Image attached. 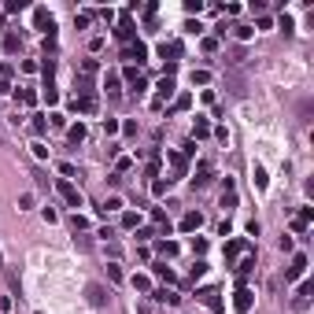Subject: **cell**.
I'll list each match as a JSON object with an SVG mask.
<instances>
[{
	"mask_svg": "<svg viewBox=\"0 0 314 314\" xmlns=\"http://www.w3.org/2000/svg\"><path fill=\"white\" fill-rule=\"evenodd\" d=\"M56 192H59V196H63L70 207H82V192H78L74 185L67 181V178H59V181H56Z\"/></svg>",
	"mask_w": 314,
	"mask_h": 314,
	"instance_id": "6da1fadb",
	"label": "cell"
},
{
	"mask_svg": "<svg viewBox=\"0 0 314 314\" xmlns=\"http://www.w3.org/2000/svg\"><path fill=\"white\" fill-rule=\"evenodd\" d=\"M122 56H126V59H137V63H144V59H148V45H144V41H130V45L122 48Z\"/></svg>",
	"mask_w": 314,
	"mask_h": 314,
	"instance_id": "7a4b0ae2",
	"label": "cell"
},
{
	"mask_svg": "<svg viewBox=\"0 0 314 314\" xmlns=\"http://www.w3.org/2000/svg\"><path fill=\"white\" fill-rule=\"evenodd\" d=\"M307 273V255H292V266L285 270V281H299Z\"/></svg>",
	"mask_w": 314,
	"mask_h": 314,
	"instance_id": "3957f363",
	"label": "cell"
},
{
	"mask_svg": "<svg viewBox=\"0 0 314 314\" xmlns=\"http://www.w3.org/2000/svg\"><path fill=\"white\" fill-rule=\"evenodd\" d=\"M251 296H255V292L244 289V285L237 289V296H233V307H237V314H248V311H251Z\"/></svg>",
	"mask_w": 314,
	"mask_h": 314,
	"instance_id": "277c9868",
	"label": "cell"
},
{
	"mask_svg": "<svg viewBox=\"0 0 314 314\" xmlns=\"http://www.w3.org/2000/svg\"><path fill=\"white\" fill-rule=\"evenodd\" d=\"M33 22H37V30H48V33H52L56 19H52V11H48V8H37V11H33Z\"/></svg>",
	"mask_w": 314,
	"mask_h": 314,
	"instance_id": "5b68a950",
	"label": "cell"
},
{
	"mask_svg": "<svg viewBox=\"0 0 314 314\" xmlns=\"http://www.w3.org/2000/svg\"><path fill=\"white\" fill-rule=\"evenodd\" d=\"M115 37H118V41H126V45L133 41V19H130V11H126V15H122V22H118Z\"/></svg>",
	"mask_w": 314,
	"mask_h": 314,
	"instance_id": "8992f818",
	"label": "cell"
},
{
	"mask_svg": "<svg viewBox=\"0 0 314 314\" xmlns=\"http://www.w3.org/2000/svg\"><path fill=\"white\" fill-rule=\"evenodd\" d=\"M311 218H314V207H303V211H299V215L292 218V229H296V233H303L307 225H311Z\"/></svg>",
	"mask_w": 314,
	"mask_h": 314,
	"instance_id": "52a82bcc",
	"label": "cell"
},
{
	"mask_svg": "<svg viewBox=\"0 0 314 314\" xmlns=\"http://www.w3.org/2000/svg\"><path fill=\"white\" fill-rule=\"evenodd\" d=\"M200 225H203V215H200V211H189V215L181 218V229H185V233H196Z\"/></svg>",
	"mask_w": 314,
	"mask_h": 314,
	"instance_id": "ba28073f",
	"label": "cell"
},
{
	"mask_svg": "<svg viewBox=\"0 0 314 314\" xmlns=\"http://www.w3.org/2000/svg\"><path fill=\"white\" fill-rule=\"evenodd\" d=\"M74 111L92 115V111H96V96H74Z\"/></svg>",
	"mask_w": 314,
	"mask_h": 314,
	"instance_id": "9c48e42d",
	"label": "cell"
},
{
	"mask_svg": "<svg viewBox=\"0 0 314 314\" xmlns=\"http://www.w3.org/2000/svg\"><path fill=\"white\" fill-rule=\"evenodd\" d=\"M200 299H203V303L211 307V311H222V299H218V289H203V292H200Z\"/></svg>",
	"mask_w": 314,
	"mask_h": 314,
	"instance_id": "30bf717a",
	"label": "cell"
},
{
	"mask_svg": "<svg viewBox=\"0 0 314 314\" xmlns=\"http://www.w3.org/2000/svg\"><path fill=\"white\" fill-rule=\"evenodd\" d=\"M85 292H89V303H92V307H104V303H108V296H104V289H100V285H89Z\"/></svg>",
	"mask_w": 314,
	"mask_h": 314,
	"instance_id": "8fae6325",
	"label": "cell"
},
{
	"mask_svg": "<svg viewBox=\"0 0 314 314\" xmlns=\"http://www.w3.org/2000/svg\"><path fill=\"white\" fill-rule=\"evenodd\" d=\"M222 207H237V189H233L229 178H225V189H222Z\"/></svg>",
	"mask_w": 314,
	"mask_h": 314,
	"instance_id": "7c38bea8",
	"label": "cell"
},
{
	"mask_svg": "<svg viewBox=\"0 0 314 314\" xmlns=\"http://www.w3.org/2000/svg\"><path fill=\"white\" fill-rule=\"evenodd\" d=\"M174 96V78H163V82H159V100L156 104H163V100H170Z\"/></svg>",
	"mask_w": 314,
	"mask_h": 314,
	"instance_id": "4fadbf2b",
	"label": "cell"
},
{
	"mask_svg": "<svg viewBox=\"0 0 314 314\" xmlns=\"http://www.w3.org/2000/svg\"><path fill=\"white\" fill-rule=\"evenodd\" d=\"M67 137H70V144H82V141H85V126H82V122L70 126V130H67Z\"/></svg>",
	"mask_w": 314,
	"mask_h": 314,
	"instance_id": "5bb4252c",
	"label": "cell"
},
{
	"mask_svg": "<svg viewBox=\"0 0 314 314\" xmlns=\"http://www.w3.org/2000/svg\"><path fill=\"white\" fill-rule=\"evenodd\" d=\"M170 163H174V174L181 178V174H185V166H189V156H181V152H178V156H170Z\"/></svg>",
	"mask_w": 314,
	"mask_h": 314,
	"instance_id": "9a60e30c",
	"label": "cell"
},
{
	"mask_svg": "<svg viewBox=\"0 0 314 314\" xmlns=\"http://www.w3.org/2000/svg\"><path fill=\"white\" fill-rule=\"evenodd\" d=\"M251 178H255V185H259V189L266 192V185H270V178H266V170H263V166H259V163H255V170H251Z\"/></svg>",
	"mask_w": 314,
	"mask_h": 314,
	"instance_id": "2e32d148",
	"label": "cell"
},
{
	"mask_svg": "<svg viewBox=\"0 0 314 314\" xmlns=\"http://www.w3.org/2000/svg\"><path fill=\"white\" fill-rule=\"evenodd\" d=\"M311 292H314V285H311V281H303V285H299V296H296V307H307V296H311Z\"/></svg>",
	"mask_w": 314,
	"mask_h": 314,
	"instance_id": "e0dca14e",
	"label": "cell"
},
{
	"mask_svg": "<svg viewBox=\"0 0 314 314\" xmlns=\"http://www.w3.org/2000/svg\"><path fill=\"white\" fill-rule=\"evenodd\" d=\"M240 251H244V240H229V244H225V259H237Z\"/></svg>",
	"mask_w": 314,
	"mask_h": 314,
	"instance_id": "ac0fdd59",
	"label": "cell"
},
{
	"mask_svg": "<svg viewBox=\"0 0 314 314\" xmlns=\"http://www.w3.org/2000/svg\"><path fill=\"white\" fill-rule=\"evenodd\" d=\"M211 133V122L207 118H196V126H192V137H207Z\"/></svg>",
	"mask_w": 314,
	"mask_h": 314,
	"instance_id": "d6986e66",
	"label": "cell"
},
{
	"mask_svg": "<svg viewBox=\"0 0 314 314\" xmlns=\"http://www.w3.org/2000/svg\"><path fill=\"white\" fill-rule=\"evenodd\" d=\"M108 281H111V285L122 281V266H118V263H108Z\"/></svg>",
	"mask_w": 314,
	"mask_h": 314,
	"instance_id": "ffe728a7",
	"label": "cell"
},
{
	"mask_svg": "<svg viewBox=\"0 0 314 314\" xmlns=\"http://www.w3.org/2000/svg\"><path fill=\"white\" fill-rule=\"evenodd\" d=\"M251 270H255V255H248V259H244V263L237 266V273H240V277H248Z\"/></svg>",
	"mask_w": 314,
	"mask_h": 314,
	"instance_id": "44dd1931",
	"label": "cell"
},
{
	"mask_svg": "<svg viewBox=\"0 0 314 314\" xmlns=\"http://www.w3.org/2000/svg\"><path fill=\"white\" fill-rule=\"evenodd\" d=\"M137 222H141V215H133V211L122 215V229H137Z\"/></svg>",
	"mask_w": 314,
	"mask_h": 314,
	"instance_id": "7402d4cb",
	"label": "cell"
},
{
	"mask_svg": "<svg viewBox=\"0 0 314 314\" xmlns=\"http://www.w3.org/2000/svg\"><path fill=\"white\" fill-rule=\"evenodd\" d=\"M152 270H156L159 277H163V281H174V270H170V266H166V263H156V266H152Z\"/></svg>",
	"mask_w": 314,
	"mask_h": 314,
	"instance_id": "603a6c76",
	"label": "cell"
},
{
	"mask_svg": "<svg viewBox=\"0 0 314 314\" xmlns=\"http://www.w3.org/2000/svg\"><path fill=\"white\" fill-rule=\"evenodd\" d=\"M156 299H159V303H170V307H178V296H174V292H166V289H159V292H156Z\"/></svg>",
	"mask_w": 314,
	"mask_h": 314,
	"instance_id": "cb8c5ba5",
	"label": "cell"
},
{
	"mask_svg": "<svg viewBox=\"0 0 314 314\" xmlns=\"http://www.w3.org/2000/svg\"><path fill=\"white\" fill-rule=\"evenodd\" d=\"M133 289H137V292H148V289H152V281L144 277V273H137V277H133Z\"/></svg>",
	"mask_w": 314,
	"mask_h": 314,
	"instance_id": "d4e9b609",
	"label": "cell"
},
{
	"mask_svg": "<svg viewBox=\"0 0 314 314\" xmlns=\"http://www.w3.org/2000/svg\"><path fill=\"white\" fill-rule=\"evenodd\" d=\"M185 11H189V15H200V11H203V0H185Z\"/></svg>",
	"mask_w": 314,
	"mask_h": 314,
	"instance_id": "484cf974",
	"label": "cell"
},
{
	"mask_svg": "<svg viewBox=\"0 0 314 314\" xmlns=\"http://www.w3.org/2000/svg\"><path fill=\"white\" fill-rule=\"evenodd\" d=\"M159 251H163V255H178V244H174V240H159Z\"/></svg>",
	"mask_w": 314,
	"mask_h": 314,
	"instance_id": "4316f807",
	"label": "cell"
},
{
	"mask_svg": "<svg viewBox=\"0 0 314 314\" xmlns=\"http://www.w3.org/2000/svg\"><path fill=\"white\" fill-rule=\"evenodd\" d=\"M96 70H100V63H96V59H85V63H82V74H85V78H89V74H96Z\"/></svg>",
	"mask_w": 314,
	"mask_h": 314,
	"instance_id": "83f0119b",
	"label": "cell"
},
{
	"mask_svg": "<svg viewBox=\"0 0 314 314\" xmlns=\"http://www.w3.org/2000/svg\"><path fill=\"white\" fill-rule=\"evenodd\" d=\"M19 100H22L26 108H33V104H37V92H30V89H22V92H19Z\"/></svg>",
	"mask_w": 314,
	"mask_h": 314,
	"instance_id": "f1b7e54d",
	"label": "cell"
},
{
	"mask_svg": "<svg viewBox=\"0 0 314 314\" xmlns=\"http://www.w3.org/2000/svg\"><path fill=\"white\" fill-rule=\"evenodd\" d=\"M211 82V74H207V70H192V85H207Z\"/></svg>",
	"mask_w": 314,
	"mask_h": 314,
	"instance_id": "f546056e",
	"label": "cell"
},
{
	"mask_svg": "<svg viewBox=\"0 0 314 314\" xmlns=\"http://www.w3.org/2000/svg\"><path fill=\"white\" fill-rule=\"evenodd\" d=\"M118 207H122V200H118V196H111V200H108V203L100 207V211H104V215H108V211H118Z\"/></svg>",
	"mask_w": 314,
	"mask_h": 314,
	"instance_id": "4dcf8cb0",
	"label": "cell"
},
{
	"mask_svg": "<svg viewBox=\"0 0 314 314\" xmlns=\"http://www.w3.org/2000/svg\"><path fill=\"white\" fill-rule=\"evenodd\" d=\"M104 89H111V92H115V89H118V74H115V70H111V74H108V78H104Z\"/></svg>",
	"mask_w": 314,
	"mask_h": 314,
	"instance_id": "1f68e13d",
	"label": "cell"
},
{
	"mask_svg": "<svg viewBox=\"0 0 314 314\" xmlns=\"http://www.w3.org/2000/svg\"><path fill=\"white\" fill-rule=\"evenodd\" d=\"M33 156H37V159H48V148H45L41 141H33Z\"/></svg>",
	"mask_w": 314,
	"mask_h": 314,
	"instance_id": "d6a6232c",
	"label": "cell"
},
{
	"mask_svg": "<svg viewBox=\"0 0 314 314\" xmlns=\"http://www.w3.org/2000/svg\"><path fill=\"white\" fill-rule=\"evenodd\" d=\"M45 100H48L52 108H56V104H59V92H56V89H52V85H48V89H45Z\"/></svg>",
	"mask_w": 314,
	"mask_h": 314,
	"instance_id": "836d02e7",
	"label": "cell"
},
{
	"mask_svg": "<svg viewBox=\"0 0 314 314\" xmlns=\"http://www.w3.org/2000/svg\"><path fill=\"white\" fill-rule=\"evenodd\" d=\"M48 118H52V126H56V130H63V126H67V118H63V115H59V111H52V115H48Z\"/></svg>",
	"mask_w": 314,
	"mask_h": 314,
	"instance_id": "e575fe53",
	"label": "cell"
},
{
	"mask_svg": "<svg viewBox=\"0 0 314 314\" xmlns=\"http://www.w3.org/2000/svg\"><path fill=\"white\" fill-rule=\"evenodd\" d=\"M166 185H170V178H166V181H152V192H156V196H163Z\"/></svg>",
	"mask_w": 314,
	"mask_h": 314,
	"instance_id": "d590c367",
	"label": "cell"
},
{
	"mask_svg": "<svg viewBox=\"0 0 314 314\" xmlns=\"http://www.w3.org/2000/svg\"><path fill=\"white\" fill-rule=\"evenodd\" d=\"M22 8H26L22 0H8V4H4V11H22Z\"/></svg>",
	"mask_w": 314,
	"mask_h": 314,
	"instance_id": "8d00e7d4",
	"label": "cell"
},
{
	"mask_svg": "<svg viewBox=\"0 0 314 314\" xmlns=\"http://www.w3.org/2000/svg\"><path fill=\"white\" fill-rule=\"evenodd\" d=\"M203 273H207V263H196V266H192V281H196V277H203Z\"/></svg>",
	"mask_w": 314,
	"mask_h": 314,
	"instance_id": "74e56055",
	"label": "cell"
},
{
	"mask_svg": "<svg viewBox=\"0 0 314 314\" xmlns=\"http://www.w3.org/2000/svg\"><path fill=\"white\" fill-rule=\"evenodd\" d=\"M4 45H8V52H15V48H19V37H15V33H8V37H4Z\"/></svg>",
	"mask_w": 314,
	"mask_h": 314,
	"instance_id": "f35d334b",
	"label": "cell"
},
{
	"mask_svg": "<svg viewBox=\"0 0 314 314\" xmlns=\"http://www.w3.org/2000/svg\"><path fill=\"white\" fill-rule=\"evenodd\" d=\"M33 133H45V115H33Z\"/></svg>",
	"mask_w": 314,
	"mask_h": 314,
	"instance_id": "ab89813d",
	"label": "cell"
},
{
	"mask_svg": "<svg viewBox=\"0 0 314 314\" xmlns=\"http://www.w3.org/2000/svg\"><path fill=\"white\" fill-rule=\"evenodd\" d=\"M19 207H33V192H22V196H19Z\"/></svg>",
	"mask_w": 314,
	"mask_h": 314,
	"instance_id": "60d3db41",
	"label": "cell"
},
{
	"mask_svg": "<svg viewBox=\"0 0 314 314\" xmlns=\"http://www.w3.org/2000/svg\"><path fill=\"white\" fill-rule=\"evenodd\" d=\"M33 314H41V311H33Z\"/></svg>",
	"mask_w": 314,
	"mask_h": 314,
	"instance_id": "b9f144b4",
	"label": "cell"
}]
</instances>
